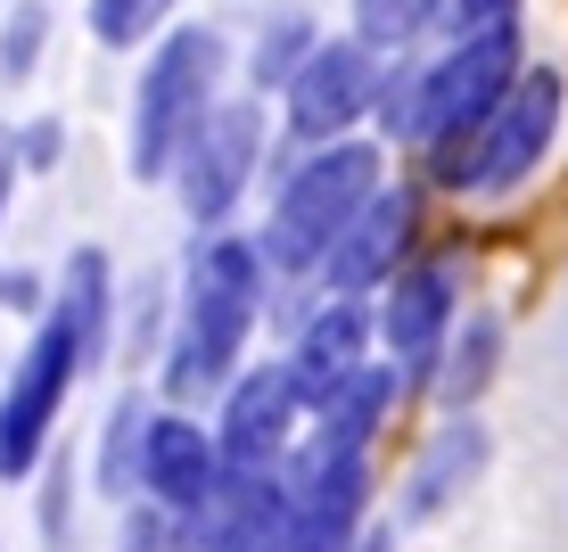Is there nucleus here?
<instances>
[{"mask_svg": "<svg viewBox=\"0 0 568 552\" xmlns=\"http://www.w3.org/2000/svg\"><path fill=\"white\" fill-rule=\"evenodd\" d=\"M50 313L74 330V347H83V371H100L115 354V330H124V289H115V255L108 248H67V272H58L50 289Z\"/></svg>", "mask_w": 568, "mask_h": 552, "instance_id": "nucleus-15", "label": "nucleus"}, {"mask_svg": "<svg viewBox=\"0 0 568 552\" xmlns=\"http://www.w3.org/2000/svg\"><path fill=\"white\" fill-rule=\"evenodd\" d=\"M486 462H495V438H486L478 412H462V421H437V438L413 453V470H404V495H396V528H428L445 520L469 486L486 479Z\"/></svg>", "mask_w": 568, "mask_h": 552, "instance_id": "nucleus-14", "label": "nucleus"}, {"mask_svg": "<svg viewBox=\"0 0 568 552\" xmlns=\"http://www.w3.org/2000/svg\"><path fill=\"white\" fill-rule=\"evenodd\" d=\"M288 380H297V397H305V421L322 412L329 397H338L346 380H355L363 363H379V330H371V305L355 298H322L313 289V305H305V322L288 330Z\"/></svg>", "mask_w": 568, "mask_h": 552, "instance_id": "nucleus-12", "label": "nucleus"}, {"mask_svg": "<svg viewBox=\"0 0 568 552\" xmlns=\"http://www.w3.org/2000/svg\"><path fill=\"white\" fill-rule=\"evenodd\" d=\"M223 67H231L223 26H173V33L149 42L141 83H132V116H124L132 182H173L182 149L199 141V124L223 108Z\"/></svg>", "mask_w": 568, "mask_h": 552, "instance_id": "nucleus-3", "label": "nucleus"}, {"mask_svg": "<svg viewBox=\"0 0 568 552\" xmlns=\"http://www.w3.org/2000/svg\"><path fill=\"white\" fill-rule=\"evenodd\" d=\"M149 421H156V397L124 388L100 421V453H91V486L108 503H141V445H149Z\"/></svg>", "mask_w": 568, "mask_h": 552, "instance_id": "nucleus-18", "label": "nucleus"}, {"mask_svg": "<svg viewBox=\"0 0 568 552\" xmlns=\"http://www.w3.org/2000/svg\"><path fill=\"white\" fill-rule=\"evenodd\" d=\"M214 495H223V453H214V421L156 404L149 445H141V503L173 511V520H190V511H206Z\"/></svg>", "mask_w": 568, "mask_h": 552, "instance_id": "nucleus-13", "label": "nucleus"}, {"mask_svg": "<svg viewBox=\"0 0 568 552\" xmlns=\"http://www.w3.org/2000/svg\"><path fill=\"white\" fill-rule=\"evenodd\" d=\"M240 552H281V528H272V536H247Z\"/></svg>", "mask_w": 568, "mask_h": 552, "instance_id": "nucleus-32", "label": "nucleus"}, {"mask_svg": "<svg viewBox=\"0 0 568 552\" xmlns=\"http://www.w3.org/2000/svg\"><path fill=\"white\" fill-rule=\"evenodd\" d=\"M396 397H404V371H396V363H363L338 397L313 412V438H322V445H346V453H371V445H379V429L396 421Z\"/></svg>", "mask_w": 568, "mask_h": 552, "instance_id": "nucleus-17", "label": "nucleus"}, {"mask_svg": "<svg viewBox=\"0 0 568 552\" xmlns=\"http://www.w3.org/2000/svg\"><path fill=\"white\" fill-rule=\"evenodd\" d=\"M17 182H26V165H17V124H0V223H9Z\"/></svg>", "mask_w": 568, "mask_h": 552, "instance_id": "nucleus-30", "label": "nucleus"}, {"mask_svg": "<svg viewBox=\"0 0 568 552\" xmlns=\"http://www.w3.org/2000/svg\"><path fill=\"white\" fill-rule=\"evenodd\" d=\"M0 305H9V313H33V322H42V313H50V289L33 281V272H0Z\"/></svg>", "mask_w": 568, "mask_h": 552, "instance_id": "nucleus-29", "label": "nucleus"}, {"mask_svg": "<svg viewBox=\"0 0 568 552\" xmlns=\"http://www.w3.org/2000/svg\"><path fill=\"white\" fill-rule=\"evenodd\" d=\"M58 157H67V124H58V116L17 124V165H26V173H58Z\"/></svg>", "mask_w": 568, "mask_h": 552, "instance_id": "nucleus-27", "label": "nucleus"}, {"mask_svg": "<svg viewBox=\"0 0 568 552\" xmlns=\"http://www.w3.org/2000/svg\"><path fill=\"white\" fill-rule=\"evenodd\" d=\"M165 330H173L165 281H141V289H132V305H124V330H115V339L132 347V363H149V354H165Z\"/></svg>", "mask_w": 568, "mask_h": 552, "instance_id": "nucleus-25", "label": "nucleus"}, {"mask_svg": "<svg viewBox=\"0 0 568 552\" xmlns=\"http://www.w3.org/2000/svg\"><path fill=\"white\" fill-rule=\"evenodd\" d=\"M527 74V50H519V26L503 33H478V42H445V58L420 67V124H413V149L428 157V182H454V165L469 157L478 124L511 100V83Z\"/></svg>", "mask_w": 568, "mask_h": 552, "instance_id": "nucleus-4", "label": "nucleus"}, {"mask_svg": "<svg viewBox=\"0 0 568 552\" xmlns=\"http://www.w3.org/2000/svg\"><path fill=\"white\" fill-rule=\"evenodd\" d=\"M297 445H305V397H297L281 354H264L214 404V453H223L231 479H272Z\"/></svg>", "mask_w": 568, "mask_h": 552, "instance_id": "nucleus-8", "label": "nucleus"}, {"mask_svg": "<svg viewBox=\"0 0 568 552\" xmlns=\"http://www.w3.org/2000/svg\"><path fill=\"white\" fill-rule=\"evenodd\" d=\"M420 67H428V58H387V67H379V100H371V132H379V141H404V149H413V124H420Z\"/></svg>", "mask_w": 568, "mask_h": 552, "instance_id": "nucleus-22", "label": "nucleus"}, {"mask_svg": "<svg viewBox=\"0 0 568 552\" xmlns=\"http://www.w3.org/2000/svg\"><path fill=\"white\" fill-rule=\"evenodd\" d=\"M272 264L247 231H206L182 255L173 281V330L156 354V397L173 412L190 404H223V388L247 371V339H256L264 305H272Z\"/></svg>", "mask_w": 568, "mask_h": 552, "instance_id": "nucleus-1", "label": "nucleus"}, {"mask_svg": "<svg viewBox=\"0 0 568 552\" xmlns=\"http://www.w3.org/2000/svg\"><path fill=\"white\" fill-rule=\"evenodd\" d=\"M454 322H462V272L445 264V255H413V264L371 298L379 363H396L404 388L437 380V354H445V339H454Z\"/></svg>", "mask_w": 568, "mask_h": 552, "instance_id": "nucleus-10", "label": "nucleus"}, {"mask_svg": "<svg viewBox=\"0 0 568 552\" xmlns=\"http://www.w3.org/2000/svg\"><path fill=\"white\" fill-rule=\"evenodd\" d=\"M264 182H272V207H264V264L272 281H297L313 289V272H322V255L346 240V223L387 190V149L355 132V141H329V149H297L281 141L264 157Z\"/></svg>", "mask_w": 568, "mask_h": 552, "instance_id": "nucleus-2", "label": "nucleus"}, {"mask_svg": "<svg viewBox=\"0 0 568 552\" xmlns=\"http://www.w3.org/2000/svg\"><path fill=\"white\" fill-rule=\"evenodd\" d=\"M115 552H173V511L124 503V536H115Z\"/></svg>", "mask_w": 568, "mask_h": 552, "instance_id": "nucleus-28", "label": "nucleus"}, {"mask_svg": "<svg viewBox=\"0 0 568 552\" xmlns=\"http://www.w3.org/2000/svg\"><path fill=\"white\" fill-rule=\"evenodd\" d=\"M313 50H322L313 17H305V9H281V17H272V26L256 33V50H247V83H256V91H288Z\"/></svg>", "mask_w": 568, "mask_h": 552, "instance_id": "nucleus-19", "label": "nucleus"}, {"mask_svg": "<svg viewBox=\"0 0 568 552\" xmlns=\"http://www.w3.org/2000/svg\"><path fill=\"white\" fill-rule=\"evenodd\" d=\"M413 240H420V190H413V182H387L379 199H371L355 223H346V240L322 255L313 289H322V298H355V305H371L404 264H413Z\"/></svg>", "mask_w": 568, "mask_h": 552, "instance_id": "nucleus-11", "label": "nucleus"}, {"mask_svg": "<svg viewBox=\"0 0 568 552\" xmlns=\"http://www.w3.org/2000/svg\"><path fill=\"white\" fill-rule=\"evenodd\" d=\"M33 479H42V495H33V511H42V544L67 552V536H74V453L50 445V462L33 470Z\"/></svg>", "mask_w": 568, "mask_h": 552, "instance_id": "nucleus-24", "label": "nucleus"}, {"mask_svg": "<svg viewBox=\"0 0 568 552\" xmlns=\"http://www.w3.org/2000/svg\"><path fill=\"white\" fill-rule=\"evenodd\" d=\"M396 536H404V528H396V520H371V528H363V544H355V552H396Z\"/></svg>", "mask_w": 568, "mask_h": 552, "instance_id": "nucleus-31", "label": "nucleus"}, {"mask_svg": "<svg viewBox=\"0 0 568 552\" xmlns=\"http://www.w3.org/2000/svg\"><path fill=\"white\" fill-rule=\"evenodd\" d=\"M420 33H437V0H355V42L363 50L404 58Z\"/></svg>", "mask_w": 568, "mask_h": 552, "instance_id": "nucleus-20", "label": "nucleus"}, {"mask_svg": "<svg viewBox=\"0 0 568 552\" xmlns=\"http://www.w3.org/2000/svg\"><path fill=\"white\" fill-rule=\"evenodd\" d=\"M519 26V0H437V33L445 42H478V33Z\"/></svg>", "mask_w": 568, "mask_h": 552, "instance_id": "nucleus-26", "label": "nucleus"}, {"mask_svg": "<svg viewBox=\"0 0 568 552\" xmlns=\"http://www.w3.org/2000/svg\"><path fill=\"white\" fill-rule=\"evenodd\" d=\"M272 157V124H264V100H223L199 124V141L182 149V165H173V199L190 214V240H206V231L231 223V207L256 190Z\"/></svg>", "mask_w": 568, "mask_h": 552, "instance_id": "nucleus-7", "label": "nucleus"}, {"mask_svg": "<svg viewBox=\"0 0 568 552\" xmlns=\"http://www.w3.org/2000/svg\"><path fill=\"white\" fill-rule=\"evenodd\" d=\"M503 347H511V330H503V313H462L454 322V339H445L437 354V404H445V421H462V412H478L486 404V388L503 380Z\"/></svg>", "mask_w": 568, "mask_h": 552, "instance_id": "nucleus-16", "label": "nucleus"}, {"mask_svg": "<svg viewBox=\"0 0 568 552\" xmlns=\"http://www.w3.org/2000/svg\"><path fill=\"white\" fill-rule=\"evenodd\" d=\"M74 380H83V347H74V330L58 322V313H42L26 354H17V371L0 380V479L9 486H26L33 470L50 462Z\"/></svg>", "mask_w": 568, "mask_h": 552, "instance_id": "nucleus-5", "label": "nucleus"}, {"mask_svg": "<svg viewBox=\"0 0 568 552\" xmlns=\"http://www.w3.org/2000/svg\"><path fill=\"white\" fill-rule=\"evenodd\" d=\"M42 42H50V0H17L0 26V83H26L42 67Z\"/></svg>", "mask_w": 568, "mask_h": 552, "instance_id": "nucleus-23", "label": "nucleus"}, {"mask_svg": "<svg viewBox=\"0 0 568 552\" xmlns=\"http://www.w3.org/2000/svg\"><path fill=\"white\" fill-rule=\"evenodd\" d=\"M560 116H568L560 67H527L511 83V100L478 124V141H469V157L454 165V182H445V190H454V199H511V190H527V182H536V165L560 141Z\"/></svg>", "mask_w": 568, "mask_h": 552, "instance_id": "nucleus-6", "label": "nucleus"}, {"mask_svg": "<svg viewBox=\"0 0 568 552\" xmlns=\"http://www.w3.org/2000/svg\"><path fill=\"white\" fill-rule=\"evenodd\" d=\"M173 9H182V0H91V42L100 50L156 42V33H173Z\"/></svg>", "mask_w": 568, "mask_h": 552, "instance_id": "nucleus-21", "label": "nucleus"}, {"mask_svg": "<svg viewBox=\"0 0 568 552\" xmlns=\"http://www.w3.org/2000/svg\"><path fill=\"white\" fill-rule=\"evenodd\" d=\"M379 50H363L355 33H329L322 50L297 67V83L281 91V124L297 149H329V141H355L371 124V100H379Z\"/></svg>", "mask_w": 568, "mask_h": 552, "instance_id": "nucleus-9", "label": "nucleus"}]
</instances>
